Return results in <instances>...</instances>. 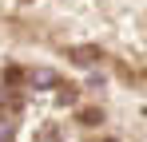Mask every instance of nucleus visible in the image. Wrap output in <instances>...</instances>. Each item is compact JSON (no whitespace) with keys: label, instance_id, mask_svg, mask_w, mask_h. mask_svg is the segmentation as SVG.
Here are the masks:
<instances>
[{"label":"nucleus","instance_id":"3","mask_svg":"<svg viewBox=\"0 0 147 142\" xmlns=\"http://www.w3.org/2000/svg\"><path fill=\"white\" fill-rule=\"evenodd\" d=\"M24 83H28V71L24 67H4V87L16 91V87H24Z\"/></svg>","mask_w":147,"mask_h":142},{"label":"nucleus","instance_id":"5","mask_svg":"<svg viewBox=\"0 0 147 142\" xmlns=\"http://www.w3.org/2000/svg\"><path fill=\"white\" fill-rule=\"evenodd\" d=\"M12 134H16V122L8 115H0V142H12Z\"/></svg>","mask_w":147,"mask_h":142},{"label":"nucleus","instance_id":"4","mask_svg":"<svg viewBox=\"0 0 147 142\" xmlns=\"http://www.w3.org/2000/svg\"><path fill=\"white\" fill-rule=\"evenodd\" d=\"M80 122H84V126H99V122H103V111L88 107V111H80Z\"/></svg>","mask_w":147,"mask_h":142},{"label":"nucleus","instance_id":"1","mask_svg":"<svg viewBox=\"0 0 147 142\" xmlns=\"http://www.w3.org/2000/svg\"><path fill=\"white\" fill-rule=\"evenodd\" d=\"M68 59H76L80 67H96L99 59H103V51H99L96 44H80V47H72V51H68Z\"/></svg>","mask_w":147,"mask_h":142},{"label":"nucleus","instance_id":"2","mask_svg":"<svg viewBox=\"0 0 147 142\" xmlns=\"http://www.w3.org/2000/svg\"><path fill=\"white\" fill-rule=\"evenodd\" d=\"M28 87H60V75L48 67H36V71H28Z\"/></svg>","mask_w":147,"mask_h":142}]
</instances>
